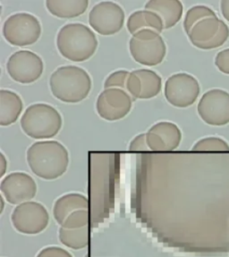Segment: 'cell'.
Instances as JSON below:
<instances>
[{"instance_id":"d6986e66","label":"cell","mask_w":229,"mask_h":257,"mask_svg":"<svg viewBox=\"0 0 229 257\" xmlns=\"http://www.w3.org/2000/svg\"><path fill=\"white\" fill-rule=\"evenodd\" d=\"M127 30L133 35L143 29H150L161 33L164 28V23L157 13L149 10H139L133 12L127 20Z\"/></svg>"},{"instance_id":"603a6c76","label":"cell","mask_w":229,"mask_h":257,"mask_svg":"<svg viewBox=\"0 0 229 257\" xmlns=\"http://www.w3.org/2000/svg\"><path fill=\"white\" fill-rule=\"evenodd\" d=\"M215 16H217L216 13L214 12L211 8H208L206 6H195L190 8L186 13L185 20H184V29L185 32L188 34L193 26L200 21L203 20L208 17H215Z\"/></svg>"},{"instance_id":"277c9868","label":"cell","mask_w":229,"mask_h":257,"mask_svg":"<svg viewBox=\"0 0 229 257\" xmlns=\"http://www.w3.org/2000/svg\"><path fill=\"white\" fill-rule=\"evenodd\" d=\"M62 123L63 120L58 111L44 103L30 105L21 119L24 133L35 140H48L56 136Z\"/></svg>"},{"instance_id":"ffe728a7","label":"cell","mask_w":229,"mask_h":257,"mask_svg":"<svg viewBox=\"0 0 229 257\" xmlns=\"http://www.w3.org/2000/svg\"><path fill=\"white\" fill-rule=\"evenodd\" d=\"M88 0H47L46 7L52 16L58 18H74L87 10Z\"/></svg>"},{"instance_id":"2e32d148","label":"cell","mask_w":229,"mask_h":257,"mask_svg":"<svg viewBox=\"0 0 229 257\" xmlns=\"http://www.w3.org/2000/svg\"><path fill=\"white\" fill-rule=\"evenodd\" d=\"M145 10L157 13L164 23V28L169 29L181 20L184 7L179 0H149L145 4Z\"/></svg>"},{"instance_id":"cb8c5ba5","label":"cell","mask_w":229,"mask_h":257,"mask_svg":"<svg viewBox=\"0 0 229 257\" xmlns=\"http://www.w3.org/2000/svg\"><path fill=\"white\" fill-rule=\"evenodd\" d=\"M91 215L89 210H77L71 213L61 225L65 229H83L90 227Z\"/></svg>"},{"instance_id":"d6a6232c","label":"cell","mask_w":229,"mask_h":257,"mask_svg":"<svg viewBox=\"0 0 229 257\" xmlns=\"http://www.w3.org/2000/svg\"><path fill=\"white\" fill-rule=\"evenodd\" d=\"M5 197L1 195L0 196V213H3V211H4L5 208V202H4Z\"/></svg>"},{"instance_id":"7a4b0ae2","label":"cell","mask_w":229,"mask_h":257,"mask_svg":"<svg viewBox=\"0 0 229 257\" xmlns=\"http://www.w3.org/2000/svg\"><path fill=\"white\" fill-rule=\"evenodd\" d=\"M92 84L88 72L75 65L61 66L49 79L53 96L62 102L72 104L85 100L92 89Z\"/></svg>"},{"instance_id":"7c38bea8","label":"cell","mask_w":229,"mask_h":257,"mask_svg":"<svg viewBox=\"0 0 229 257\" xmlns=\"http://www.w3.org/2000/svg\"><path fill=\"white\" fill-rule=\"evenodd\" d=\"M197 111L207 124L223 126L229 122V93L213 88L204 93L198 103Z\"/></svg>"},{"instance_id":"ba28073f","label":"cell","mask_w":229,"mask_h":257,"mask_svg":"<svg viewBox=\"0 0 229 257\" xmlns=\"http://www.w3.org/2000/svg\"><path fill=\"white\" fill-rule=\"evenodd\" d=\"M11 221L18 232L36 235L48 227L49 214L44 205L29 201L16 206L13 211Z\"/></svg>"},{"instance_id":"4316f807","label":"cell","mask_w":229,"mask_h":257,"mask_svg":"<svg viewBox=\"0 0 229 257\" xmlns=\"http://www.w3.org/2000/svg\"><path fill=\"white\" fill-rule=\"evenodd\" d=\"M126 90L129 95L132 96L133 100L140 98L141 92V79L134 72H130V75L126 81Z\"/></svg>"},{"instance_id":"9c48e42d","label":"cell","mask_w":229,"mask_h":257,"mask_svg":"<svg viewBox=\"0 0 229 257\" xmlns=\"http://www.w3.org/2000/svg\"><path fill=\"white\" fill-rule=\"evenodd\" d=\"M125 11L112 1H102L93 7L89 14L91 27L103 36L114 35L125 24Z\"/></svg>"},{"instance_id":"83f0119b","label":"cell","mask_w":229,"mask_h":257,"mask_svg":"<svg viewBox=\"0 0 229 257\" xmlns=\"http://www.w3.org/2000/svg\"><path fill=\"white\" fill-rule=\"evenodd\" d=\"M37 257H72V255L59 246H48L42 249Z\"/></svg>"},{"instance_id":"52a82bcc","label":"cell","mask_w":229,"mask_h":257,"mask_svg":"<svg viewBox=\"0 0 229 257\" xmlns=\"http://www.w3.org/2000/svg\"><path fill=\"white\" fill-rule=\"evenodd\" d=\"M188 38L194 47L203 50L219 48L229 38L228 26L217 16L208 17L193 26Z\"/></svg>"},{"instance_id":"1f68e13d","label":"cell","mask_w":229,"mask_h":257,"mask_svg":"<svg viewBox=\"0 0 229 257\" xmlns=\"http://www.w3.org/2000/svg\"><path fill=\"white\" fill-rule=\"evenodd\" d=\"M220 8H221V13L224 18L229 22V0H222Z\"/></svg>"},{"instance_id":"30bf717a","label":"cell","mask_w":229,"mask_h":257,"mask_svg":"<svg viewBox=\"0 0 229 257\" xmlns=\"http://www.w3.org/2000/svg\"><path fill=\"white\" fill-rule=\"evenodd\" d=\"M200 85L191 74L180 72L169 77L165 83L166 99L176 107L185 108L194 104L200 95Z\"/></svg>"},{"instance_id":"4fadbf2b","label":"cell","mask_w":229,"mask_h":257,"mask_svg":"<svg viewBox=\"0 0 229 257\" xmlns=\"http://www.w3.org/2000/svg\"><path fill=\"white\" fill-rule=\"evenodd\" d=\"M133 104V98L121 88L104 89L98 96L96 109L98 114L106 120H121L128 114Z\"/></svg>"},{"instance_id":"484cf974","label":"cell","mask_w":229,"mask_h":257,"mask_svg":"<svg viewBox=\"0 0 229 257\" xmlns=\"http://www.w3.org/2000/svg\"><path fill=\"white\" fill-rule=\"evenodd\" d=\"M130 73L125 70H119L114 72L108 76L104 82L105 89L108 88H121L126 89V81Z\"/></svg>"},{"instance_id":"d4e9b609","label":"cell","mask_w":229,"mask_h":257,"mask_svg":"<svg viewBox=\"0 0 229 257\" xmlns=\"http://www.w3.org/2000/svg\"><path fill=\"white\" fill-rule=\"evenodd\" d=\"M193 151H228L226 141L217 137H209L198 141L193 146Z\"/></svg>"},{"instance_id":"9a60e30c","label":"cell","mask_w":229,"mask_h":257,"mask_svg":"<svg viewBox=\"0 0 229 257\" xmlns=\"http://www.w3.org/2000/svg\"><path fill=\"white\" fill-rule=\"evenodd\" d=\"M181 141L180 128L170 121L158 122L146 133V141L149 150L155 152H169L176 150Z\"/></svg>"},{"instance_id":"8992f818","label":"cell","mask_w":229,"mask_h":257,"mask_svg":"<svg viewBox=\"0 0 229 257\" xmlns=\"http://www.w3.org/2000/svg\"><path fill=\"white\" fill-rule=\"evenodd\" d=\"M41 34L40 21L28 13L9 16L3 25V35L9 44L26 47L36 43Z\"/></svg>"},{"instance_id":"7402d4cb","label":"cell","mask_w":229,"mask_h":257,"mask_svg":"<svg viewBox=\"0 0 229 257\" xmlns=\"http://www.w3.org/2000/svg\"><path fill=\"white\" fill-rule=\"evenodd\" d=\"M58 237L61 243L69 248L74 250L85 248L88 245L90 239V227L77 229L60 228Z\"/></svg>"},{"instance_id":"5bb4252c","label":"cell","mask_w":229,"mask_h":257,"mask_svg":"<svg viewBox=\"0 0 229 257\" xmlns=\"http://www.w3.org/2000/svg\"><path fill=\"white\" fill-rule=\"evenodd\" d=\"M5 199L11 205H21L36 196L37 184L29 174L21 172L10 173L0 183Z\"/></svg>"},{"instance_id":"f1b7e54d","label":"cell","mask_w":229,"mask_h":257,"mask_svg":"<svg viewBox=\"0 0 229 257\" xmlns=\"http://www.w3.org/2000/svg\"><path fill=\"white\" fill-rule=\"evenodd\" d=\"M215 64L220 72L229 74V48L217 53L215 58Z\"/></svg>"},{"instance_id":"e0dca14e","label":"cell","mask_w":229,"mask_h":257,"mask_svg":"<svg viewBox=\"0 0 229 257\" xmlns=\"http://www.w3.org/2000/svg\"><path fill=\"white\" fill-rule=\"evenodd\" d=\"M88 198L78 193H70L59 197L54 204L53 215L56 222L62 225L64 220L77 210H89Z\"/></svg>"},{"instance_id":"4dcf8cb0","label":"cell","mask_w":229,"mask_h":257,"mask_svg":"<svg viewBox=\"0 0 229 257\" xmlns=\"http://www.w3.org/2000/svg\"><path fill=\"white\" fill-rule=\"evenodd\" d=\"M8 169V161L6 159V157L3 153H0V177L4 176L5 173L7 172Z\"/></svg>"},{"instance_id":"44dd1931","label":"cell","mask_w":229,"mask_h":257,"mask_svg":"<svg viewBox=\"0 0 229 257\" xmlns=\"http://www.w3.org/2000/svg\"><path fill=\"white\" fill-rule=\"evenodd\" d=\"M133 72L141 79V99H149L158 96L162 87L161 77L149 69H139Z\"/></svg>"},{"instance_id":"5b68a950","label":"cell","mask_w":229,"mask_h":257,"mask_svg":"<svg viewBox=\"0 0 229 257\" xmlns=\"http://www.w3.org/2000/svg\"><path fill=\"white\" fill-rule=\"evenodd\" d=\"M129 50L137 63L146 66H155L164 60L167 46L160 33L150 29H143L131 38Z\"/></svg>"},{"instance_id":"8fae6325","label":"cell","mask_w":229,"mask_h":257,"mask_svg":"<svg viewBox=\"0 0 229 257\" xmlns=\"http://www.w3.org/2000/svg\"><path fill=\"white\" fill-rule=\"evenodd\" d=\"M9 76L22 84H30L43 73V61L35 53L29 50H20L9 57L7 64Z\"/></svg>"},{"instance_id":"6da1fadb","label":"cell","mask_w":229,"mask_h":257,"mask_svg":"<svg viewBox=\"0 0 229 257\" xmlns=\"http://www.w3.org/2000/svg\"><path fill=\"white\" fill-rule=\"evenodd\" d=\"M26 158L32 173L46 181L59 178L68 167V152L58 141L33 143L27 150Z\"/></svg>"},{"instance_id":"3957f363","label":"cell","mask_w":229,"mask_h":257,"mask_svg":"<svg viewBox=\"0 0 229 257\" xmlns=\"http://www.w3.org/2000/svg\"><path fill=\"white\" fill-rule=\"evenodd\" d=\"M56 47L64 58L80 63L88 60L95 54L98 40L94 32L85 24H68L57 33Z\"/></svg>"},{"instance_id":"f546056e","label":"cell","mask_w":229,"mask_h":257,"mask_svg":"<svg viewBox=\"0 0 229 257\" xmlns=\"http://www.w3.org/2000/svg\"><path fill=\"white\" fill-rule=\"evenodd\" d=\"M129 150L131 151H149V149L146 141V133H141L135 137L130 143Z\"/></svg>"},{"instance_id":"ac0fdd59","label":"cell","mask_w":229,"mask_h":257,"mask_svg":"<svg viewBox=\"0 0 229 257\" xmlns=\"http://www.w3.org/2000/svg\"><path fill=\"white\" fill-rule=\"evenodd\" d=\"M24 109L19 95L8 89L0 90V125L9 126L15 123Z\"/></svg>"}]
</instances>
